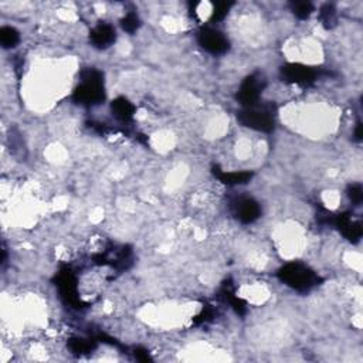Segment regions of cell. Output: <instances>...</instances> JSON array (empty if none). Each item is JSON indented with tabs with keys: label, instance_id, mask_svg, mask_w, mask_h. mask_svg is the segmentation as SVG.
I'll use <instances>...</instances> for the list:
<instances>
[{
	"label": "cell",
	"instance_id": "30bf717a",
	"mask_svg": "<svg viewBox=\"0 0 363 363\" xmlns=\"http://www.w3.org/2000/svg\"><path fill=\"white\" fill-rule=\"evenodd\" d=\"M352 199H353V202L359 203L360 200H362V189H360V186H355V187H352Z\"/></svg>",
	"mask_w": 363,
	"mask_h": 363
},
{
	"label": "cell",
	"instance_id": "ba28073f",
	"mask_svg": "<svg viewBox=\"0 0 363 363\" xmlns=\"http://www.w3.org/2000/svg\"><path fill=\"white\" fill-rule=\"evenodd\" d=\"M2 42H3V44L5 46H12L14 43L17 42V34H16V31L13 29H5L3 31H2Z\"/></svg>",
	"mask_w": 363,
	"mask_h": 363
},
{
	"label": "cell",
	"instance_id": "52a82bcc",
	"mask_svg": "<svg viewBox=\"0 0 363 363\" xmlns=\"http://www.w3.org/2000/svg\"><path fill=\"white\" fill-rule=\"evenodd\" d=\"M113 109H115V115H118L121 118H126L132 113L131 104L125 100H118L113 104Z\"/></svg>",
	"mask_w": 363,
	"mask_h": 363
},
{
	"label": "cell",
	"instance_id": "3957f363",
	"mask_svg": "<svg viewBox=\"0 0 363 363\" xmlns=\"http://www.w3.org/2000/svg\"><path fill=\"white\" fill-rule=\"evenodd\" d=\"M284 278L291 285L297 286V288H308L312 284L310 273L299 265H291V267L286 268L285 273H284Z\"/></svg>",
	"mask_w": 363,
	"mask_h": 363
},
{
	"label": "cell",
	"instance_id": "8992f818",
	"mask_svg": "<svg viewBox=\"0 0 363 363\" xmlns=\"http://www.w3.org/2000/svg\"><path fill=\"white\" fill-rule=\"evenodd\" d=\"M286 74H288V78L295 83H307L311 78L310 70H307L304 67H291V68H288Z\"/></svg>",
	"mask_w": 363,
	"mask_h": 363
},
{
	"label": "cell",
	"instance_id": "6da1fadb",
	"mask_svg": "<svg viewBox=\"0 0 363 363\" xmlns=\"http://www.w3.org/2000/svg\"><path fill=\"white\" fill-rule=\"evenodd\" d=\"M200 44L203 48H206L207 51L213 54L223 53L227 48V40L223 37L221 33L216 31L213 29H207L202 31L200 34Z\"/></svg>",
	"mask_w": 363,
	"mask_h": 363
},
{
	"label": "cell",
	"instance_id": "7a4b0ae2",
	"mask_svg": "<svg viewBox=\"0 0 363 363\" xmlns=\"http://www.w3.org/2000/svg\"><path fill=\"white\" fill-rule=\"evenodd\" d=\"M243 113H244L243 122L247 126H251L258 131H270L273 128V118L265 111H258V109L250 108L249 111Z\"/></svg>",
	"mask_w": 363,
	"mask_h": 363
},
{
	"label": "cell",
	"instance_id": "277c9868",
	"mask_svg": "<svg viewBox=\"0 0 363 363\" xmlns=\"http://www.w3.org/2000/svg\"><path fill=\"white\" fill-rule=\"evenodd\" d=\"M115 39V31L109 26H98L92 31V42L98 47H107L108 44H111Z\"/></svg>",
	"mask_w": 363,
	"mask_h": 363
},
{
	"label": "cell",
	"instance_id": "9c48e42d",
	"mask_svg": "<svg viewBox=\"0 0 363 363\" xmlns=\"http://www.w3.org/2000/svg\"><path fill=\"white\" fill-rule=\"evenodd\" d=\"M294 12H295V14H298L299 17H308L310 13L312 12V6H311L310 3H297V5L294 6Z\"/></svg>",
	"mask_w": 363,
	"mask_h": 363
},
{
	"label": "cell",
	"instance_id": "5b68a950",
	"mask_svg": "<svg viewBox=\"0 0 363 363\" xmlns=\"http://www.w3.org/2000/svg\"><path fill=\"white\" fill-rule=\"evenodd\" d=\"M238 217L243 221H253L258 217V207L254 202L251 200H244L240 203L238 206Z\"/></svg>",
	"mask_w": 363,
	"mask_h": 363
}]
</instances>
